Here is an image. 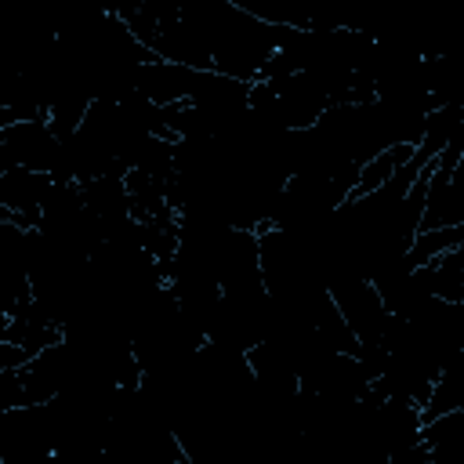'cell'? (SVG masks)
<instances>
[{
	"label": "cell",
	"instance_id": "obj_2",
	"mask_svg": "<svg viewBox=\"0 0 464 464\" xmlns=\"http://www.w3.org/2000/svg\"><path fill=\"white\" fill-rule=\"evenodd\" d=\"M54 188V174L33 170V167H11L0 170V207L14 214H33L44 221V199Z\"/></svg>",
	"mask_w": 464,
	"mask_h": 464
},
{
	"label": "cell",
	"instance_id": "obj_1",
	"mask_svg": "<svg viewBox=\"0 0 464 464\" xmlns=\"http://www.w3.org/2000/svg\"><path fill=\"white\" fill-rule=\"evenodd\" d=\"M439 225H464V156L457 160V167L450 174L435 167L428 178L420 232L439 228Z\"/></svg>",
	"mask_w": 464,
	"mask_h": 464
}]
</instances>
